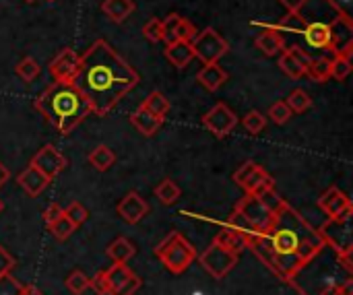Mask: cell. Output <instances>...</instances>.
<instances>
[{
    "mask_svg": "<svg viewBox=\"0 0 353 295\" xmlns=\"http://www.w3.org/2000/svg\"><path fill=\"white\" fill-rule=\"evenodd\" d=\"M325 242L316 227H312L292 205H283L271 230L256 236L248 248L281 279L292 283L302 269H306L323 250Z\"/></svg>",
    "mask_w": 353,
    "mask_h": 295,
    "instance_id": "obj_1",
    "label": "cell"
},
{
    "mask_svg": "<svg viewBox=\"0 0 353 295\" xmlns=\"http://www.w3.org/2000/svg\"><path fill=\"white\" fill-rule=\"evenodd\" d=\"M72 83L89 101L91 114L105 116L137 87L139 72L105 39H95L81 56V68Z\"/></svg>",
    "mask_w": 353,
    "mask_h": 295,
    "instance_id": "obj_2",
    "label": "cell"
},
{
    "mask_svg": "<svg viewBox=\"0 0 353 295\" xmlns=\"http://www.w3.org/2000/svg\"><path fill=\"white\" fill-rule=\"evenodd\" d=\"M33 108L60 134L72 132L89 114L91 105L74 83H52L33 101Z\"/></svg>",
    "mask_w": 353,
    "mask_h": 295,
    "instance_id": "obj_3",
    "label": "cell"
},
{
    "mask_svg": "<svg viewBox=\"0 0 353 295\" xmlns=\"http://www.w3.org/2000/svg\"><path fill=\"white\" fill-rule=\"evenodd\" d=\"M153 252L172 275H182L196 261V248L180 232L165 236Z\"/></svg>",
    "mask_w": 353,
    "mask_h": 295,
    "instance_id": "obj_4",
    "label": "cell"
},
{
    "mask_svg": "<svg viewBox=\"0 0 353 295\" xmlns=\"http://www.w3.org/2000/svg\"><path fill=\"white\" fill-rule=\"evenodd\" d=\"M236 213L246 221V225H248L256 236L267 234V232L271 230L273 221H275V215H277L273 209H269V207L265 205V201H263L259 194H246V196L238 203Z\"/></svg>",
    "mask_w": 353,
    "mask_h": 295,
    "instance_id": "obj_5",
    "label": "cell"
},
{
    "mask_svg": "<svg viewBox=\"0 0 353 295\" xmlns=\"http://www.w3.org/2000/svg\"><path fill=\"white\" fill-rule=\"evenodd\" d=\"M190 45H192L194 58H199L203 64L219 62L230 52V43L213 27H207L201 33H196V37L190 41Z\"/></svg>",
    "mask_w": 353,
    "mask_h": 295,
    "instance_id": "obj_6",
    "label": "cell"
},
{
    "mask_svg": "<svg viewBox=\"0 0 353 295\" xmlns=\"http://www.w3.org/2000/svg\"><path fill=\"white\" fill-rule=\"evenodd\" d=\"M238 258H240V254L228 250L225 246H221L217 242H211V246L205 248V252L199 256V263L213 279L221 281L238 265Z\"/></svg>",
    "mask_w": 353,
    "mask_h": 295,
    "instance_id": "obj_7",
    "label": "cell"
},
{
    "mask_svg": "<svg viewBox=\"0 0 353 295\" xmlns=\"http://www.w3.org/2000/svg\"><path fill=\"white\" fill-rule=\"evenodd\" d=\"M325 244H329L335 254H352L353 252V236H352V217L335 219L329 217V221L319 230Z\"/></svg>",
    "mask_w": 353,
    "mask_h": 295,
    "instance_id": "obj_8",
    "label": "cell"
},
{
    "mask_svg": "<svg viewBox=\"0 0 353 295\" xmlns=\"http://www.w3.org/2000/svg\"><path fill=\"white\" fill-rule=\"evenodd\" d=\"M234 182L240 188H244L246 194H261L269 188H275V180L265 172V167H261L254 161L242 163L234 174Z\"/></svg>",
    "mask_w": 353,
    "mask_h": 295,
    "instance_id": "obj_9",
    "label": "cell"
},
{
    "mask_svg": "<svg viewBox=\"0 0 353 295\" xmlns=\"http://www.w3.org/2000/svg\"><path fill=\"white\" fill-rule=\"evenodd\" d=\"M236 124H238V116H236L234 110H232L228 103H223V101L215 103V105L203 116V126H205L211 134H215L217 139L228 136V134L236 128Z\"/></svg>",
    "mask_w": 353,
    "mask_h": 295,
    "instance_id": "obj_10",
    "label": "cell"
},
{
    "mask_svg": "<svg viewBox=\"0 0 353 295\" xmlns=\"http://www.w3.org/2000/svg\"><path fill=\"white\" fill-rule=\"evenodd\" d=\"M329 52L333 56H352L353 54V21L347 12H341L331 23V43Z\"/></svg>",
    "mask_w": 353,
    "mask_h": 295,
    "instance_id": "obj_11",
    "label": "cell"
},
{
    "mask_svg": "<svg viewBox=\"0 0 353 295\" xmlns=\"http://www.w3.org/2000/svg\"><path fill=\"white\" fill-rule=\"evenodd\" d=\"M29 165L37 167V170L52 182L56 176H60V174L66 170L68 161H66V157H64L56 147L43 145V147L31 157V163H29Z\"/></svg>",
    "mask_w": 353,
    "mask_h": 295,
    "instance_id": "obj_12",
    "label": "cell"
},
{
    "mask_svg": "<svg viewBox=\"0 0 353 295\" xmlns=\"http://www.w3.org/2000/svg\"><path fill=\"white\" fill-rule=\"evenodd\" d=\"M79 68H81V56L70 48H64L50 62V74L56 83H72L79 74Z\"/></svg>",
    "mask_w": 353,
    "mask_h": 295,
    "instance_id": "obj_13",
    "label": "cell"
},
{
    "mask_svg": "<svg viewBox=\"0 0 353 295\" xmlns=\"http://www.w3.org/2000/svg\"><path fill=\"white\" fill-rule=\"evenodd\" d=\"M116 213H118V217L124 219L126 223L137 225V223H141V221L147 217V213H149V203H147L139 192L130 190V192L116 205Z\"/></svg>",
    "mask_w": 353,
    "mask_h": 295,
    "instance_id": "obj_14",
    "label": "cell"
},
{
    "mask_svg": "<svg viewBox=\"0 0 353 295\" xmlns=\"http://www.w3.org/2000/svg\"><path fill=\"white\" fill-rule=\"evenodd\" d=\"M310 54H306L302 50V45H285L279 54V68L290 77V79H302L304 77V68H306V60Z\"/></svg>",
    "mask_w": 353,
    "mask_h": 295,
    "instance_id": "obj_15",
    "label": "cell"
},
{
    "mask_svg": "<svg viewBox=\"0 0 353 295\" xmlns=\"http://www.w3.org/2000/svg\"><path fill=\"white\" fill-rule=\"evenodd\" d=\"M319 209L327 213V217H339L343 211H350L353 209L350 196L339 190L337 186H331L321 199H319Z\"/></svg>",
    "mask_w": 353,
    "mask_h": 295,
    "instance_id": "obj_16",
    "label": "cell"
},
{
    "mask_svg": "<svg viewBox=\"0 0 353 295\" xmlns=\"http://www.w3.org/2000/svg\"><path fill=\"white\" fill-rule=\"evenodd\" d=\"M256 27H263V31L254 37V45L265 54V56H277L281 54V50L285 48V39L279 31H275L271 25H265V23H252Z\"/></svg>",
    "mask_w": 353,
    "mask_h": 295,
    "instance_id": "obj_17",
    "label": "cell"
},
{
    "mask_svg": "<svg viewBox=\"0 0 353 295\" xmlns=\"http://www.w3.org/2000/svg\"><path fill=\"white\" fill-rule=\"evenodd\" d=\"M304 39L312 50H329L331 43V23L327 21H308L304 27Z\"/></svg>",
    "mask_w": 353,
    "mask_h": 295,
    "instance_id": "obj_18",
    "label": "cell"
},
{
    "mask_svg": "<svg viewBox=\"0 0 353 295\" xmlns=\"http://www.w3.org/2000/svg\"><path fill=\"white\" fill-rule=\"evenodd\" d=\"M17 184H19L31 199H35V196H39V194L50 186V180H48L37 167L27 165V167L17 176Z\"/></svg>",
    "mask_w": 353,
    "mask_h": 295,
    "instance_id": "obj_19",
    "label": "cell"
},
{
    "mask_svg": "<svg viewBox=\"0 0 353 295\" xmlns=\"http://www.w3.org/2000/svg\"><path fill=\"white\" fill-rule=\"evenodd\" d=\"M230 74L221 68L219 62H211V64H205L199 72H196V81L207 89V91H217L221 89L225 83H228Z\"/></svg>",
    "mask_w": 353,
    "mask_h": 295,
    "instance_id": "obj_20",
    "label": "cell"
},
{
    "mask_svg": "<svg viewBox=\"0 0 353 295\" xmlns=\"http://www.w3.org/2000/svg\"><path fill=\"white\" fill-rule=\"evenodd\" d=\"M130 124H132L143 136H153V134L161 128L163 118H159V116L151 114L147 108L139 105V110H134V112L130 114Z\"/></svg>",
    "mask_w": 353,
    "mask_h": 295,
    "instance_id": "obj_21",
    "label": "cell"
},
{
    "mask_svg": "<svg viewBox=\"0 0 353 295\" xmlns=\"http://www.w3.org/2000/svg\"><path fill=\"white\" fill-rule=\"evenodd\" d=\"M165 58L172 62V66L176 68H186L192 60H194V52H192V45L190 41H170L163 50Z\"/></svg>",
    "mask_w": 353,
    "mask_h": 295,
    "instance_id": "obj_22",
    "label": "cell"
},
{
    "mask_svg": "<svg viewBox=\"0 0 353 295\" xmlns=\"http://www.w3.org/2000/svg\"><path fill=\"white\" fill-rule=\"evenodd\" d=\"M304 77H308L316 83L329 81L331 79V58L329 56H308Z\"/></svg>",
    "mask_w": 353,
    "mask_h": 295,
    "instance_id": "obj_23",
    "label": "cell"
},
{
    "mask_svg": "<svg viewBox=\"0 0 353 295\" xmlns=\"http://www.w3.org/2000/svg\"><path fill=\"white\" fill-rule=\"evenodd\" d=\"M101 10L114 23H122L134 12V2L132 0H103Z\"/></svg>",
    "mask_w": 353,
    "mask_h": 295,
    "instance_id": "obj_24",
    "label": "cell"
},
{
    "mask_svg": "<svg viewBox=\"0 0 353 295\" xmlns=\"http://www.w3.org/2000/svg\"><path fill=\"white\" fill-rule=\"evenodd\" d=\"M137 248L130 240L126 238H116L110 246H108V256L114 261V263H128L132 256H134Z\"/></svg>",
    "mask_w": 353,
    "mask_h": 295,
    "instance_id": "obj_25",
    "label": "cell"
},
{
    "mask_svg": "<svg viewBox=\"0 0 353 295\" xmlns=\"http://www.w3.org/2000/svg\"><path fill=\"white\" fill-rule=\"evenodd\" d=\"M132 275H134V273L126 267V263H114V265L105 271V279H108L110 294H112V292H116L118 287H122V285H124Z\"/></svg>",
    "mask_w": 353,
    "mask_h": 295,
    "instance_id": "obj_26",
    "label": "cell"
},
{
    "mask_svg": "<svg viewBox=\"0 0 353 295\" xmlns=\"http://www.w3.org/2000/svg\"><path fill=\"white\" fill-rule=\"evenodd\" d=\"M116 161L114 151L108 145H97L91 153H89V163L97 170V172H108Z\"/></svg>",
    "mask_w": 353,
    "mask_h": 295,
    "instance_id": "obj_27",
    "label": "cell"
},
{
    "mask_svg": "<svg viewBox=\"0 0 353 295\" xmlns=\"http://www.w3.org/2000/svg\"><path fill=\"white\" fill-rule=\"evenodd\" d=\"M271 27H273L275 31H279V33H298V35H302L306 23H304V19L300 17L298 10H288V14H285L279 23L271 25Z\"/></svg>",
    "mask_w": 353,
    "mask_h": 295,
    "instance_id": "obj_28",
    "label": "cell"
},
{
    "mask_svg": "<svg viewBox=\"0 0 353 295\" xmlns=\"http://www.w3.org/2000/svg\"><path fill=\"white\" fill-rule=\"evenodd\" d=\"M155 196L159 199V203L161 205H174L178 199H180V194H182V190H180V186L174 182V180H170V178H165V180H161L157 186H155Z\"/></svg>",
    "mask_w": 353,
    "mask_h": 295,
    "instance_id": "obj_29",
    "label": "cell"
},
{
    "mask_svg": "<svg viewBox=\"0 0 353 295\" xmlns=\"http://www.w3.org/2000/svg\"><path fill=\"white\" fill-rule=\"evenodd\" d=\"M213 242L225 246L228 250H232V252H236V254H240V252L246 248V240H244L242 236H238L236 232L228 230V227H221V232H217V236H215Z\"/></svg>",
    "mask_w": 353,
    "mask_h": 295,
    "instance_id": "obj_30",
    "label": "cell"
},
{
    "mask_svg": "<svg viewBox=\"0 0 353 295\" xmlns=\"http://www.w3.org/2000/svg\"><path fill=\"white\" fill-rule=\"evenodd\" d=\"M141 105H143V108H147L151 114H155V116L163 118V120H165V114L170 112V101H168V97H165L161 91H153V93H149V95H147V99H145Z\"/></svg>",
    "mask_w": 353,
    "mask_h": 295,
    "instance_id": "obj_31",
    "label": "cell"
},
{
    "mask_svg": "<svg viewBox=\"0 0 353 295\" xmlns=\"http://www.w3.org/2000/svg\"><path fill=\"white\" fill-rule=\"evenodd\" d=\"M285 103L292 110V114H304V112H308L312 108V99H310V95L304 89H294L288 95Z\"/></svg>",
    "mask_w": 353,
    "mask_h": 295,
    "instance_id": "obj_32",
    "label": "cell"
},
{
    "mask_svg": "<svg viewBox=\"0 0 353 295\" xmlns=\"http://www.w3.org/2000/svg\"><path fill=\"white\" fill-rule=\"evenodd\" d=\"M39 64L31 58V56H25L17 66H14V72H17V77L21 79V81H25V83H31V81H35L37 77H39Z\"/></svg>",
    "mask_w": 353,
    "mask_h": 295,
    "instance_id": "obj_33",
    "label": "cell"
},
{
    "mask_svg": "<svg viewBox=\"0 0 353 295\" xmlns=\"http://www.w3.org/2000/svg\"><path fill=\"white\" fill-rule=\"evenodd\" d=\"M352 56H333L331 58V79L345 81L352 74Z\"/></svg>",
    "mask_w": 353,
    "mask_h": 295,
    "instance_id": "obj_34",
    "label": "cell"
},
{
    "mask_svg": "<svg viewBox=\"0 0 353 295\" xmlns=\"http://www.w3.org/2000/svg\"><path fill=\"white\" fill-rule=\"evenodd\" d=\"M74 225L64 217V213H62V217L60 219H56L52 225H48V232H50V236L54 238V240H58V242H64V240H68L72 234H74Z\"/></svg>",
    "mask_w": 353,
    "mask_h": 295,
    "instance_id": "obj_35",
    "label": "cell"
},
{
    "mask_svg": "<svg viewBox=\"0 0 353 295\" xmlns=\"http://www.w3.org/2000/svg\"><path fill=\"white\" fill-rule=\"evenodd\" d=\"M64 283H66V289L72 295H83L89 289V277L83 271H72Z\"/></svg>",
    "mask_w": 353,
    "mask_h": 295,
    "instance_id": "obj_36",
    "label": "cell"
},
{
    "mask_svg": "<svg viewBox=\"0 0 353 295\" xmlns=\"http://www.w3.org/2000/svg\"><path fill=\"white\" fill-rule=\"evenodd\" d=\"M242 126L246 128L248 134H261L267 126V118L259 112V110H252L244 116L242 120Z\"/></svg>",
    "mask_w": 353,
    "mask_h": 295,
    "instance_id": "obj_37",
    "label": "cell"
},
{
    "mask_svg": "<svg viewBox=\"0 0 353 295\" xmlns=\"http://www.w3.org/2000/svg\"><path fill=\"white\" fill-rule=\"evenodd\" d=\"M64 217L74 225V227H79V225H83L87 219H89V211L81 205V203H70L66 209H64Z\"/></svg>",
    "mask_w": 353,
    "mask_h": 295,
    "instance_id": "obj_38",
    "label": "cell"
},
{
    "mask_svg": "<svg viewBox=\"0 0 353 295\" xmlns=\"http://www.w3.org/2000/svg\"><path fill=\"white\" fill-rule=\"evenodd\" d=\"M143 35L149 39V41H153V43H157V41H163V27H161V19H149L145 25H143Z\"/></svg>",
    "mask_w": 353,
    "mask_h": 295,
    "instance_id": "obj_39",
    "label": "cell"
},
{
    "mask_svg": "<svg viewBox=\"0 0 353 295\" xmlns=\"http://www.w3.org/2000/svg\"><path fill=\"white\" fill-rule=\"evenodd\" d=\"M25 289V285L14 279L10 273L8 275H0V295H21Z\"/></svg>",
    "mask_w": 353,
    "mask_h": 295,
    "instance_id": "obj_40",
    "label": "cell"
},
{
    "mask_svg": "<svg viewBox=\"0 0 353 295\" xmlns=\"http://www.w3.org/2000/svg\"><path fill=\"white\" fill-rule=\"evenodd\" d=\"M269 116L275 124H288L290 118H292V110L288 108L285 101H275L271 108H269Z\"/></svg>",
    "mask_w": 353,
    "mask_h": 295,
    "instance_id": "obj_41",
    "label": "cell"
},
{
    "mask_svg": "<svg viewBox=\"0 0 353 295\" xmlns=\"http://www.w3.org/2000/svg\"><path fill=\"white\" fill-rule=\"evenodd\" d=\"M196 27L190 23V21H186V19H180L178 21V27H176V39L178 41H192L194 37H196Z\"/></svg>",
    "mask_w": 353,
    "mask_h": 295,
    "instance_id": "obj_42",
    "label": "cell"
},
{
    "mask_svg": "<svg viewBox=\"0 0 353 295\" xmlns=\"http://www.w3.org/2000/svg\"><path fill=\"white\" fill-rule=\"evenodd\" d=\"M182 17L180 14H176V12H172V14H168L163 21H161V27H163V41L165 43H170V41H176V27H178V21H180Z\"/></svg>",
    "mask_w": 353,
    "mask_h": 295,
    "instance_id": "obj_43",
    "label": "cell"
},
{
    "mask_svg": "<svg viewBox=\"0 0 353 295\" xmlns=\"http://www.w3.org/2000/svg\"><path fill=\"white\" fill-rule=\"evenodd\" d=\"M89 289H93L97 295H108L110 287H108V279H105V271H97L91 279H89Z\"/></svg>",
    "mask_w": 353,
    "mask_h": 295,
    "instance_id": "obj_44",
    "label": "cell"
},
{
    "mask_svg": "<svg viewBox=\"0 0 353 295\" xmlns=\"http://www.w3.org/2000/svg\"><path fill=\"white\" fill-rule=\"evenodd\" d=\"M143 285V281H141V277H137V275H132L122 287H118L116 292H112L110 295H134V292L139 289Z\"/></svg>",
    "mask_w": 353,
    "mask_h": 295,
    "instance_id": "obj_45",
    "label": "cell"
},
{
    "mask_svg": "<svg viewBox=\"0 0 353 295\" xmlns=\"http://www.w3.org/2000/svg\"><path fill=\"white\" fill-rule=\"evenodd\" d=\"M62 213H64V209H62L58 203H50V205L46 207V211H43V221H46V225H52L56 219H60Z\"/></svg>",
    "mask_w": 353,
    "mask_h": 295,
    "instance_id": "obj_46",
    "label": "cell"
},
{
    "mask_svg": "<svg viewBox=\"0 0 353 295\" xmlns=\"http://www.w3.org/2000/svg\"><path fill=\"white\" fill-rule=\"evenodd\" d=\"M323 295H353V283L345 281L343 285H327Z\"/></svg>",
    "mask_w": 353,
    "mask_h": 295,
    "instance_id": "obj_47",
    "label": "cell"
},
{
    "mask_svg": "<svg viewBox=\"0 0 353 295\" xmlns=\"http://www.w3.org/2000/svg\"><path fill=\"white\" fill-rule=\"evenodd\" d=\"M14 269V258L0 246V275H8Z\"/></svg>",
    "mask_w": 353,
    "mask_h": 295,
    "instance_id": "obj_48",
    "label": "cell"
},
{
    "mask_svg": "<svg viewBox=\"0 0 353 295\" xmlns=\"http://www.w3.org/2000/svg\"><path fill=\"white\" fill-rule=\"evenodd\" d=\"M337 261L345 267V271L347 273H352L353 271V265H352V254H337Z\"/></svg>",
    "mask_w": 353,
    "mask_h": 295,
    "instance_id": "obj_49",
    "label": "cell"
},
{
    "mask_svg": "<svg viewBox=\"0 0 353 295\" xmlns=\"http://www.w3.org/2000/svg\"><path fill=\"white\" fill-rule=\"evenodd\" d=\"M279 2H281L288 10H296V8H300V6H302V2H304V0H279Z\"/></svg>",
    "mask_w": 353,
    "mask_h": 295,
    "instance_id": "obj_50",
    "label": "cell"
},
{
    "mask_svg": "<svg viewBox=\"0 0 353 295\" xmlns=\"http://www.w3.org/2000/svg\"><path fill=\"white\" fill-rule=\"evenodd\" d=\"M8 176H10V174H8V170L0 163V188L8 182Z\"/></svg>",
    "mask_w": 353,
    "mask_h": 295,
    "instance_id": "obj_51",
    "label": "cell"
},
{
    "mask_svg": "<svg viewBox=\"0 0 353 295\" xmlns=\"http://www.w3.org/2000/svg\"><path fill=\"white\" fill-rule=\"evenodd\" d=\"M21 295H43L35 285H25V289H23V294Z\"/></svg>",
    "mask_w": 353,
    "mask_h": 295,
    "instance_id": "obj_52",
    "label": "cell"
},
{
    "mask_svg": "<svg viewBox=\"0 0 353 295\" xmlns=\"http://www.w3.org/2000/svg\"><path fill=\"white\" fill-rule=\"evenodd\" d=\"M2 209H4V205H2V201H0V213H2Z\"/></svg>",
    "mask_w": 353,
    "mask_h": 295,
    "instance_id": "obj_53",
    "label": "cell"
},
{
    "mask_svg": "<svg viewBox=\"0 0 353 295\" xmlns=\"http://www.w3.org/2000/svg\"><path fill=\"white\" fill-rule=\"evenodd\" d=\"M25 2H35V0H25Z\"/></svg>",
    "mask_w": 353,
    "mask_h": 295,
    "instance_id": "obj_54",
    "label": "cell"
},
{
    "mask_svg": "<svg viewBox=\"0 0 353 295\" xmlns=\"http://www.w3.org/2000/svg\"><path fill=\"white\" fill-rule=\"evenodd\" d=\"M50 2H52V0H50Z\"/></svg>",
    "mask_w": 353,
    "mask_h": 295,
    "instance_id": "obj_55",
    "label": "cell"
}]
</instances>
